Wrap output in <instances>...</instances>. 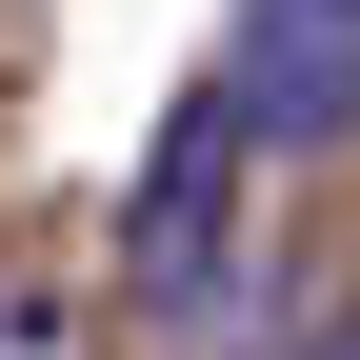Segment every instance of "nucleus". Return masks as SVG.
<instances>
[{
  "label": "nucleus",
  "mask_w": 360,
  "mask_h": 360,
  "mask_svg": "<svg viewBox=\"0 0 360 360\" xmlns=\"http://www.w3.org/2000/svg\"><path fill=\"white\" fill-rule=\"evenodd\" d=\"M240 180H260V101H240V80H180L141 200H120V300H141V321H200V300H220V260H240Z\"/></svg>",
  "instance_id": "nucleus-1"
},
{
  "label": "nucleus",
  "mask_w": 360,
  "mask_h": 360,
  "mask_svg": "<svg viewBox=\"0 0 360 360\" xmlns=\"http://www.w3.org/2000/svg\"><path fill=\"white\" fill-rule=\"evenodd\" d=\"M260 101V141L281 160H321V141H360V0H240V60H220Z\"/></svg>",
  "instance_id": "nucleus-2"
},
{
  "label": "nucleus",
  "mask_w": 360,
  "mask_h": 360,
  "mask_svg": "<svg viewBox=\"0 0 360 360\" xmlns=\"http://www.w3.org/2000/svg\"><path fill=\"white\" fill-rule=\"evenodd\" d=\"M321 360H360V340H321Z\"/></svg>",
  "instance_id": "nucleus-3"
}]
</instances>
